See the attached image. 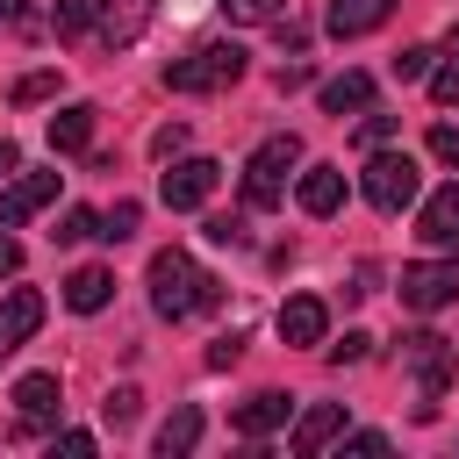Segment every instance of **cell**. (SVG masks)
Masks as SVG:
<instances>
[{
    "label": "cell",
    "instance_id": "6da1fadb",
    "mask_svg": "<svg viewBox=\"0 0 459 459\" xmlns=\"http://www.w3.org/2000/svg\"><path fill=\"white\" fill-rule=\"evenodd\" d=\"M215 301H222V280H208L179 244L151 258V308H158L165 323H186L194 308H215Z\"/></svg>",
    "mask_w": 459,
    "mask_h": 459
},
{
    "label": "cell",
    "instance_id": "7a4b0ae2",
    "mask_svg": "<svg viewBox=\"0 0 459 459\" xmlns=\"http://www.w3.org/2000/svg\"><path fill=\"white\" fill-rule=\"evenodd\" d=\"M301 165V136H265L251 158H244V208H280L287 201V172Z\"/></svg>",
    "mask_w": 459,
    "mask_h": 459
},
{
    "label": "cell",
    "instance_id": "3957f363",
    "mask_svg": "<svg viewBox=\"0 0 459 459\" xmlns=\"http://www.w3.org/2000/svg\"><path fill=\"white\" fill-rule=\"evenodd\" d=\"M402 359H409V373H416V387H423L416 416L430 423V416H437V402H445V387L459 380V351H452L437 330H416V337H402Z\"/></svg>",
    "mask_w": 459,
    "mask_h": 459
},
{
    "label": "cell",
    "instance_id": "277c9868",
    "mask_svg": "<svg viewBox=\"0 0 459 459\" xmlns=\"http://www.w3.org/2000/svg\"><path fill=\"white\" fill-rule=\"evenodd\" d=\"M237 79H244V50L237 43H201L194 57H172L165 65V86L172 93H222Z\"/></svg>",
    "mask_w": 459,
    "mask_h": 459
},
{
    "label": "cell",
    "instance_id": "5b68a950",
    "mask_svg": "<svg viewBox=\"0 0 459 459\" xmlns=\"http://www.w3.org/2000/svg\"><path fill=\"white\" fill-rule=\"evenodd\" d=\"M359 186H366V201H373L380 215H402V208L416 201V186H423V179H416V158H402V151H373Z\"/></svg>",
    "mask_w": 459,
    "mask_h": 459
},
{
    "label": "cell",
    "instance_id": "8992f818",
    "mask_svg": "<svg viewBox=\"0 0 459 459\" xmlns=\"http://www.w3.org/2000/svg\"><path fill=\"white\" fill-rule=\"evenodd\" d=\"M402 301H409L416 316H430V308L459 301V251H452V258H423V265H402Z\"/></svg>",
    "mask_w": 459,
    "mask_h": 459
},
{
    "label": "cell",
    "instance_id": "52a82bcc",
    "mask_svg": "<svg viewBox=\"0 0 459 459\" xmlns=\"http://www.w3.org/2000/svg\"><path fill=\"white\" fill-rule=\"evenodd\" d=\"M215 179H222V165H215V158H172V172H165V186H158V194H165V208H179V215H186V208H201V201L215 194Z\"/></svg>",
    "mask_w": 459,
    "mask_h": 459
},
{
    "label": "cell",
    "instance_id": "ba28073f",
    "mask_svg": "<svg viewBox=\"0 0 459 459\" xmlns=\"http://www.w3.org/2000/svg\"><path fill=\"white\" fill-rule=\"evenodd\" d=\"M416 237L437 251H459V179H445L423 208H416Z\"/></svg>",
    "mask_w": 459,
    "mask_h": 459
},
{
    "label": "cell",
    "instance_id": "9c48e42d",
    "mask_svg": "<svg viewBox=\"0 0 459 459\" xmlns=\"http://www.w3.org/2000/svg\"><path fill=\"white\" fill-rule=\"evenodd\" d=\"M57 201V172H22L7 194H0V230H22L36 208H50Z\"/></svg>",
    "mask_w": 459,
    "mask_h": 459
},
{
    "label": "cell",
    "instance_id": "30bf717a",
    "mask_svg": "<svg viewBox=\"0 0 459 459\" xmlns=\"http://www.w3.org/2000/svg\"><path fill=\"white\" fill-rule=\"evenodd\" d=\"M330 437H344V402H316V409H301L287 445H294V459H316Z\"/></svg>",
    "mask_w": 459,
    "mask_h": 459
},
{
    "label": "cell",
    "instance_id": "8fae6325",
    "mask_svg": "<svg viewBox=\"0 0 459 459\" xmlns=\"http://www.w3.org/2000/svg\"><path fill=\"white\" fill-rule=\"evenodd\" d=\"M36 323H43V294H36V287H14V294L0 301V359L22 351V344L36 337Z\"/></svg>",
    "mask_w": 459,
    "mask_h": 459
},
{
    "label": "cell",
    "instance_id": "7c38bea8",
    "mask_svg": "<svg viewBox=\"0 0 459 459\" xmlns=\"http://www.w3.org/2000/svg\"><path fill=\"white\" fill-rule=\"evenodd\" d=\"M394 14V0H330V14H323V29L337 36V43H351V36H373L380 22Z\"/></svg>",
    "mask_w": 459,
    "mask_h": 459
},
{
    "label": "cell",
    "instance_id": "4fadbf2b",
    "mask_svg": "<svg viewBox=\"0 0 459 459\" xmlns=\"http://www.w3.org/2000/svg\"><path fill=\"white\" fill-rule=\"evenodd\" d=\"M294 201H301V215H337L344 208V172L337 165H308L294 179Z\"/></svg>",
    "mask_w": 459,
    "mask_h": 459
},
{
    "label": "cell",
    "instance_id": "5bb4252c",
    "mask_svg": "<svg viewBox=\"0 0 459 459\" xmlns=\"http://www.w3.org/2000/svg\"><path fill=\"white\" fill-rule=\"evenodd\" d=\"M14 416H22V430H43L57 416V373H22L14 380Z\"/></svg>",
    "mask_w": 459,
    "mask_h": 459
},
{
    "label": "cell",
    "instance_id": "9a60e30c",
    "mask_svg": "<svg viewBox=\"0 0 459 459\" xmlns=\"http://www.w3.org/2000/svg\"><path fill=\"white\" fill-rule=\"evenodd\" d=\"M323 330H330V308H323L316 294H294V301L280 308V337H287V344H323Z\"/></svg>",
    "mask_w": 459,
    "mask_h": 459
},
{
    "label": "cell",
    "instance_id": "2e32d148",
    "mask_svg": "<svg viewBox=\"0 0 459 459\" xmlns=\"http://www.w3.org/2000/svg\"><path fill=\"white\" fill-rule=\"evenodd\" d=\"M287 409H294V402H287L280 387H265V394L237 402V416H230V423H237V437H265V430H280V423H287Z\"/></svg>",
    "mask_w": 459,
    "mask_h": 459
},
{
    "label": "cell",
    "instance_id": "e0dca14e",
    "mask_svg": "<svg viewBox=\"0 0 459 459\" xmlns=\"http://www.w3.org/2000/svg\"><path fill=\"white\" fill-rule=\"evenodd\" d=\"M323 115H366L373 108V79L366 72H337V79H323Z\"/></svg>",
    "mask_w": 459,
    "mask_h": 459
},
{
    "label": "cell",
    "instance_id": "ac0fdd59",
    "mask_svg": "<svg viewBox=\"0 0 459 459\" xmlns=\"http://www.w3.org/2000/svg\"><path fill=\"white\" fill-rule=\"evenodd\" d=\"M93 115H100V108H86V100L57 108V115H50V151H57V158L86 151V143H93Z\"/></svg>",
    "mask_w": 459,
    "mask_h": 459
},
{
    "label": "cell",
    "instance_id": "d6986e66",
    "mask_svg": "<svg viewBox=\"0 0 459 459\" xmlns=\"http://www.w3.org/2000/svg\"><path fill=\"white\" fill-rule=\"evenodd\" d=\"M108 294H115V273H108V265H79V273L65 280V308H72V316L108 308Z\"/></svg>",
    "mask_w": 459,
    "mask_h": 459
},
{
    "label": "cell",
    "instance_id": "ffe728a7",
    "mask_svg": "<svg viewBox=\"0 0 459 459\" xmlns=\"http://www.w3.org/2000/svg\"><path fill=\"white\" fill-rule=\"evenodd\" d=\"M194 445H201V409H194V402H179V409L158 423V459H186Z\"/></svg>",
    "mask_w": 459,
    "mask_h": 459
},
{
    "label": "cell",
    "instance_id": "44dd1931",
    "mask_svg": "<svg viewBox=\"0 0 459 459\" xmlns=\"http://www.w3.org/2000/svg\"><path fill=\"white\" fill-rule=\"evenodd\" d=\"M100 14H108V0H57V43L93 36V29H100Z\"/></svg>",
    "mask_w": 459,
    "mask_h": 459
},
{
    "label": "cell",
    "instance_id": "7402d4cb",
    "mask_svg": "<svg viewBox=\"0 0 459 459\" xmlns=\"http://www.w3.org/2000/svg\"><path fill=\"white\" fill-rule=\"evenodd\" d=\"M136 222H143V208H136V201H115V208L100 215V230H93V237H108V244H122V237H136Z\"/></svg>",
    "mask_w": 459,
    "mask_h": 459
},
{
    "label": "cell",
    "instance_id": "603a6c76",
    "mask_svg": "<svg viewBox=\"0 0 459 459\" xmlns=\"http://www.w3.org/2000/svg\"><path fill=\"white\" fill-rule=\"evenodd\" d=\"M430 57H437V50L409 43V50H394V57H387V72H394V79H430Z\"/></svg>",
    "mask_w": 459,
    "mask_h": 459
},
{
    "label": "cell",
    "instance_id": "cb8c5ba5",
    "mask_svg": "<svg viewBox=\"0 0 459 459\" xmlns=\"http://www.w3.org/2000/svg\"><path fill=\"white\" fill-rule=\"evenodd\" d=\"M93 230H100V215H93V208H65L50 237H57V244H79V237H93Z\"/></svg>",
    "mask_w": 459,
    "mask_h": 459
},
{
    "label": "cell",
    "instance_id": "d4e9b609",
    "mask_svg": "<svg viewBox=\"0 0 459 459\" xmlns=\"http://www.w3.org/2000/svg\"><path fill=\"white\" fill-rule=\"evenodd\" d=\"M100 409H108V423H115V430H129V423H136V409H143V387H115Z\"/></svg>",
    "mask_w": 459,
    "mask_h": 459
},
{
    "label": "cell",
    "instance_id": "484cf974",
    "mask_svg": "<svg viewBox=\"0 0 459 459\" xmlns=\"http://www.w3.org/2000/svg\"><path fill=\"white\" fill-rule=\"evenodd\" d=\"M430 100H437V108H459V57L430 65Z\"/></svg>",
    "mask_w": 459,
    "mask_h": 459
},
{
    "label": "cell",
    "instance_id": "4316f807",
    "mask_svg": "<svg viewBox=\"0 0 459 459\" xmlns=\"http://www.w3.org/2000/svg\"><path fill=\"white\" fill-rule=\"evenodd\" d=\"M215 7H222L230 22H244V29H251V22H273V14H280V0H215Z\"/></svg>",
    "mask_w": 459,
    "mask_h": 459
},
{
    "label": "cell",
    "instance_id": "83f0119b",
    "mask_svg": "<svg viewBox=\"0 0 459 459\" xmlns=\"http://www.w3.org/2000/svg\"><path fill=\"white\" fill-rule=\"evenodd\" d=\"M57 93V72H29V79H14V100L29 108V100H50Z\"/></svg>",
    "mask_w": 459,
    "mask_h": 459
},
{
    "label": "cell",
    "instance_id": "f1b7e54d",
    "mask_svg": "<svg viewBox=\"0 0 459 459\" xmlns=\"http://www.w3.org/2000/svg\"><path fill=\"white\" fill-rule=\"evenodd\" d=\"M394 122H402V115H380V108H366V115H359V143H387V136H394Z\"/></svg>",
    "mask_w": 459,
    "mask_h": 459
},
{
    "label": "cell",
    "instance_id": "f546056e",
    "mask_svg": "<svg viewBox=\"0 0 459 459\" xmlns=\"http://www.w3.org/2000/svg\"><path fill=\"white\" fill-rule=\"evenodd\" d=\"M179 151H186V122H165V129L151 136V158H165V165H172Z\"/></svg>",
    "mask_w": 459,
    "mask_h": 459
},
{
    "label": "cell",
    "instance_id": "4dcf8cb0",
    "mask_svg": "<svg viewBox=\"0 0 459 459\" xmlns=\"http://www.w3.org/2000/svg\"><path fill=\"white\" fill-rule=\"evenodd\" d=\"M366 351H373V337L366 330H344V344H330V366H359Z\"/></svg>",
    "mask_w": 459,
    "mask_h": 459
},
{
    "label": "cell",
    "instance_id": "1f68e13d",
    "mask_svg": "<svg viewBox=\"0 0 459 459\" xmlns=\"http://www.w3.org/2000/svg\"><path fill=\"white\" fill-rule=\"evenodd\" d=\"M208 244H244V215H208Z\"/></svg>",
    "mask_w": 459,
    "mask_h": 459
},
{
    "label": "cell",
    "instance_id": "d6a6232c",
    "mask_svg": "<svg viewBox=\"0 0 459 459\" xmlns=\"http://www.w3.org/2000/svg\"><path fill=\"white\" fill-rule=\"evenodd\" d=\"M430 151H437V158L459 172V129H452V122H437V129H430Z\"/></svg>",
    "mask_w": 459,
    "mask_h": 459
},
{
    "label": "cell",
    "instance_id": "836d02e7",
    "mask_svg": "<svg viewBox=\"0 0 459 459\" xmlns=\"http://www.w3.org/2000/svg\"><path fill=\"white\" fill-rule=\"evenodd\" d=\"M344 452H359V459H380V452H387V437H380V430H351V437H344Z\"/></svg>",
    "mask_w": 459,
    "mask_h": 459
},
{
    "label": "cell",
    "instance_id": "e575fe53",
    "mask_svg": "<svg viewBox=\"0 0 459 459\" xmlns=\"http://www.w3.org/2000/svg\"><path fill=\"white\" fill-rule=\"evenodd\" d=\"M57 452H72V459H86V452H93V430H57Z\"/></svg>",
    "mask_w": 459,
    "mask_h": 459
},
{
    "label": "cell",
    "instance_id": "d590c367",
    "mask_svg": "<svg viewBox=\"0 0 459 459\" xmlns=\"http://www.w3.org/2000/svg\"><path fill=\"white\" fill-rule=\"evenodd\" d=\"M373 280H380V273H373V265H359V273H351V287H344V301H366V294H373Z\"/></svg>",
    "mask_w": 459,
    "mask_h": 459
},
{
    "label": "cell",
    "instance_id": "8d00e7d4",
    "mask_svg": "<svg viewBox=\"0 0 459 459\" xmlns=\"http://www.w3.org/2000/svg\"><path fill=\"white\" fill-rule=\"evenodd\" d=\"M237 351H244L237 337H215V351H208V366H237Z\"/></svg>",
    "mask_w": 459,
    "mask_h": 459
},
{
    "label": "cell",
    "instance_id": "74e56055",
    "mask_svg": "<svg viewBox=\"0 0 459 459\" xmlns=\"http://www.w3.org/2000/svg\"><path fill=\"white\" fill-rule=\"evenodd\" d=\"M14 265H22V244H14V237H7V230H0V280H7V273H14Z\"/></svg>",
    "mask_w": 459,
    "mask_h": 459
},
{
    "label": "cell",
    "instance_id": "f35d334b",
    "mask_svg": "<svg viewBox=\"0 0 459 459\" xmlns=\"http://www.w3.org/2000/svg\"><path fill=\"white\" fill-rule=\"evenodd\" d=\"M29 7L36 0H0V22H29Z\"/></svg>",
    "mask_w": 459,
    "mask_h": 459
},
{
    "label": "cell",
    "instance_id": "ab89813d",
    "mask_svg": "<svg viewBox=\"0 0 459 459\" xmlns=\"http://www.w3.org/2000/svg\"><path fill=\"white\" fill-rule=\"evenodd\" d=\"M14 165H22V151H14V143H7V136H0V179H7V172H14Z\"/></svg>",
    "mask_w": 459,
    "mask_h": 459
},
{
    "label": "cell",
    "instance_id": "60d3db41",
    "mask_svg": "<svg viewBox=\"0 0 459 459\" xmlns=\"http://www.w3.org/2000/svg\"><path fill=\"white\" fill-rule=\"evenodd\" d=\"M445 50H452V57H459V29H452V36H445Z\"/></svg>",
    "mask_w": 459,
    "mask_h": 459
}]
</instances>
